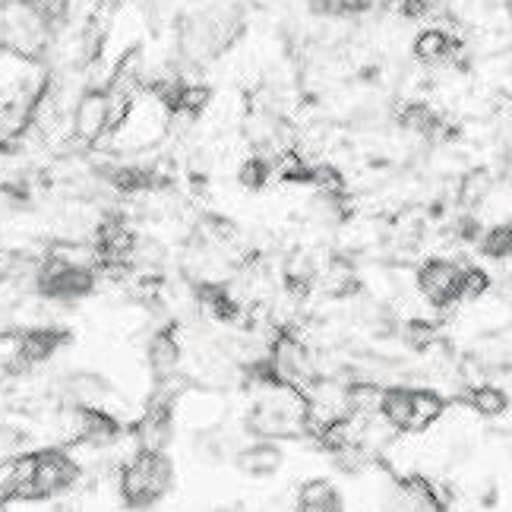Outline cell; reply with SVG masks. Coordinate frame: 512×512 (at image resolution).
I'll list each match as a JSON object with an SVG mask.
<instances>
[{"instance_id":"cell-1","label":"cell","mask_w":512,"mask_h":512,"mask_svg":"<svg viewBox=\"0 0 512 512\" xmlns=\"http://www.w3.org/2000/svg\"><path fill=\"white\" fill-rule=\"evenodd\" d=\"M177 484V471L168 449H136L133 459L121 468L117 490L133 512H146L159 506Z\"/></svg>"},{"instance_id":"cell-2","label":"cell","mask_w":512,"mask_h":512,"mask_svg":"<svg viewBox=\"0 0 512 512\" xmlns=\"http://www.w3.org/2000/svg\"><path fill=\"white\" fill-rule=\"evenodd\" d=\"M462 272L456 260H427L418 269V291L424 294V301L433 307H452L459 304V285H462Z\"/></svg>"},{"instance_id":"cell-3","label":"cell","mask_w":512,"mask_h":512,"mask_svg":"<svg viewBox=\"0 0 512 512\" xmlns=\"http://www.w3.org/2000/svg\"><path fill=\"white\" fill-rule=\"evenodd\" d=\"M111 130V102H108V92L89 86L83 89V95L76 98L73 105V133L76 140L92 146L102 140V133Z\"/></svg>"},{"instance_id":"cell-4","label":"cell","mask_w":512,"mask_h":512,"mask_svg":"<svg viewBox=\"0 0 512 512\" xmlns=\"http://www.w3.org/2000/svg\"><path fill=\"white\" fill-rule=\"evenodd\" d=\"M181 358H184V348H181V339H177L174 329H159L149 339L146 361H149L155 383H162V386L171 383L177 377V370H181Z\"/></svg>"},{"instance_id":"cell-5","label":"cell","mask_w":512,"mask_h":512,"mask_svg":"<svg viewBox=\"0 0 512 512\" xmlns=\"http://www.w3.org/2000/svg\"><path fill=\"white\" fill-rule=\"evenodd\" d=\"M285 456L275 440H253L247 446H241L238 452H234V465H238L247 478L253 481H263V478H272L279 475Z\"/></svg>"},{"instance_id":"cell-6","label":"cell","mask_w":512,"mask_h":512,"mask_svg":"<svg viewBox=\"0 0 512 512\" xmlns=\"http://www.w3.org/2000/svg\"><path fill=\"white\" fill-rule=\"evenodd\" d=\"M294 512H345V500L339 487L326 478H313L298 490V503Z\"/></svg>"},{"instance_id":"cell-7","label":"cell","mask_w":512,"mask_h":512,"mask_svg":"<svg viewBox=\"0 0 512 512\" xmlns=\"http://www.w3.org/2000/svg\"><path fill=\"white\" fill-rule=\"evenodd\" d=\"M443 408H446V402L437 389H411V427H408V433L427 430L443 415Z\"/></svg>"},{"instance_id":"cell-8","label":"cell","mask_w":512,"mask_h":512,"mask_svg":"<svg viewBox=\"0 0 512 512\" xmlns=\"http://www.w3.org/2000/svg\"><path fill=\"white\" fill-rule=\"evenodd\" d=\"M456 48V38L443 29H424L418 38H415V57L421 64H440V61H449L452 51Z\"/></svg>"},{"instance_id":"cell-9","label":"cell","mask_w":512,"mask_h":512,"mask_svg":"<svg viewBox=\"0 0 512 512\" xmlns=\"http://www.w3.org/2000/svg\"><path fill=\"white\" fill-rule=\"evenodd\" d=\"M468 408H475L481 418H497L509 408V396L500 386L478 383V386H471V392H468Z\"/></svg>"},{"instance_id":"cell-10","label":"cell","mask_w":512,"mask_h":512,"mask_svg":"<svg viewBox=\"0 0 512 512\" xmlns=\"http://www.w3.org/2000/svg\"><path fill=\"white\" fill-rule=\"evenodd\" d=\"M490 184H494V181H490V174L487 171H468L465 177H462V181H459V203L462 206H481L484 203V196L490 193Z\"/></svg>"},{"instance_id":"cell-11","label":"cell","mask_w":512,"mask_h":512,"mask_svg":"<svg viewBox=\"0 0 512 512\" xmlns=\"http://www.w3.org/2000/svg\"><path fill=\"white\" fill-rule=\"evenodd\" d=\"M481 253L490 256V260H503V256H512V225L487 228L481 234Z\"/></svg>"},{"instance_id":"cell-12","label":"cell","mask_w":512,"mask_h":512,"mask_svg":"<svg viewBox=\"0 0 512 512\" xmlns=\"http://www.w3.org/2000/svg\"><path fill=\"white\" fill-rule=\"evenodd\" d=\"M238 181L250 190L266 187V181H272V162L263 159V155H250V159L241 162V168H238Z\"/></svg>"},{"instance_id":"cell-13","label":"cell","mask_w":512,"mask_h":512,"mask_svg":"<svg viewBox=\"0 0 512 512\" xmlns=\"http://www.w3.org/2000/svg\"><path fill=\"white\" fill-rule=\"evenodd\" d=\"M0 512H7V509H0Z\"/></svg>"}]
</instances>
